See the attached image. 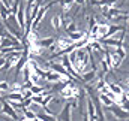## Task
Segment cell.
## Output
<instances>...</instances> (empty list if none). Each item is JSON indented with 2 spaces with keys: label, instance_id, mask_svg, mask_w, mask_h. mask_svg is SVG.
Listing matches in <instances>:
<instances>
[{
  "label": "cell",
  "instance_id": "d6986e66",
  "mask_svg": "<svg viewBox=\"0 0 129 121\" xmlns=\"http://www.w3.org/2000/svg\"><path fill=\"white\" fill-rule=\"evenodd\" d=\"M95 78H96V70H89V72H84V73H81V79L84 81V82H92V81H95Z\"/></svg>",
  "mask_w": 129,
  "mask_h": 121
},
{
  "label": "cell",
  "instance_id": "2e32d148",
  "mask_svg": "<svg viewBox=\"0 0 129 121\" xmlns=\"http://www.w3.org/2000/svg\"><path fill=\"white\" fill-rule=\"evenodd\" d=\"M87 33L86 31H81V30H75V31H71V33H68V36H69V39L75 43V42H78V40H81L84 36H86Z\"/></svg>",
  "mask_w": 129,
  "mask_h": 121
},
{
  "label": "cell",
  "instance_id": "5bb4252c",
  "mask_svg": "<svg viewBox=\"0 0 129 121\" xmlns=\"http://www.w3.org/2000/svg\"><path fill=\"white\" fill-rule=\"evenodd\" d=\"M38 43H39V46H42L44 49H50L54 43H56V40H54V37H45V39H39L38 40Z\"/></svg>",
  "mask_w": 129,
  "mask_h": 121
},
{
  "label": "cell",
  "instance_id": "4fadbf2b",
  "mask_svg": "<svg viewBox=\"0 0 129 121\" xmlns=\"http://www.w3.org/2000/svg\"><path fill=\"white\" fill-rule=\"evenodd\" d=\"M59 121H71V105L66 103L59 115Z\"/></svg>",
  "mask_w": 129,
  "mask_h": 121
},
{
  "label": "cell",
  "instance_id": "44dd1931",
  "mask_svg": "<svg viewBox=\"0 0 129 121\" xmlns=\"http://www.w3.org/2000/svg\"><path fill=\"white\" fill-rule=\"evenodd\" d=\"M122 30H125V27H123V26H110V29H108V33H107L105 39H107V37L114 36L116 33H119V31H122Z\"/></svg>",
  "mask_w": 129,
  "mask_h": 121
},
{
  "label": "cell",
  "instance_id": "5b68a950",
  "mask_svg": "<svg viewBox=\"0 0 129 121\" xmlns=\"http://www.w3.org/2000/svg\"><path fill=\"white\" fill-rule=\"evenodd\" d=\"M15 20H17V23H18V29L24 31V27H26V9H24L23 5H20L18 12L15 14Z\"/></svg>",
  "mask_w": 129,
  "mask_h": 121
},
{
  "label": "cell",
  "instance_id": "cb8c5ba5",
  "mask_svg": "<svg viewBox=\"0 0 129 121\" xmlns=\"http://www.w3.org/2000/svg\"><path fill=\"white\" fill-rule=\"evenodd\" d=\"M114 51H116V54H117V55H119V57H120L122 60H125V58H126V55H128V51H126V48H125V46L116 48Z\"/></svg>",
  "mask_w": 129,
  "mask_h": 121
},
{
  "label": "cell",
  "instance_id": "e575fe53",
  "mask_svg": "<svg viewBox=\"0 0 129 121\" xmlns=\"http://www.w3.org/2000/svg\"><path fill=\"white\" fill-rule=\"evenodd\" d=\"M2 42H3V36H0V48H2Z\"/></svg>",
  "mask_w": 129,
  "mask_h": 121
},
{
  "label": "cell",
  "instance_id": "ffe728a7",
  "mask_svg": "<svg viewBox=\"0 0 129 121\" xmlns=\"http://www.w3.org/2000/svg\"><path fill=\"white\" fill-rule=\"evenodd\" d=\"M99 102H101V105L105 106V108H110V106L114 105V102H113L107 94H101V96H99Z\"/></svg>",
  "mask_w": 129,
  "mask_h": 121
},
{
  "label": "cell",
  "instance_id": "ba28073f",
  "mask_svg": "<svg viewBox=\"0 0 129 121\" xmlns=\"http://www.w3.org/2000/svg\"><path fill=\"white\" fill-rule=\"evenodd\" d=\"M102 43H104L108 49H116V48L123 46V40H119V39H114V37H107V39H102Z\"/></svg>",
  "mask_w": 129,
  "mask_h": 121
},
{
  "label": "cell",
  "instance_id": "7c38bea8",
  "mask_svg": "<svg viewBox=\"0 0 129 121\" xmlns=\"http://www.w3.org/2000/svg\"><path fill=\"white\" fill-rule=\"evenodd\" d=\"M87 115L90 121H96V108L92 102V99H87Z\"/></svg>",
  "mask_w": 129,
  "mask_h": 121
},
{
  "label": "cell",
  "instance_id": "836d02e7",
  "mask_svg": "<svg viewBox=\"0 0 129 121\" xmlns=\"http://www.w3.org/2000/svg\"><path fill=\"white\" fill-rule=\"evenodd\" d=\"M125 84H126V87H128V88H129V76H128V78H126V79H125Z\"/></svg>",
  "mask_w": 129,
  "mask_h": 121
},
{
  "label": "cell",
  "instance_id": "9c48e42d",
  "mask_svg": "<svg viewBox=\"0 0 129 121\" xmlns=\"http://www.w3.org/2000/svg\"><path fill=\"white\" fill-rule=\"evenodd\" d=\"M6 99H8V102H9L11 105H12V103H23V102L26 100L21 91H11V93L6 96Z\"/></svg>",
  "mask_w": 129,
  "mask_h": 121
},
{
  "label": "cell",
  "instance_id": "30bf717a",
  "mask_svg": "<svg viewBox=\"0 0 129 121\" xmlns=\"http://www.w3.org/2000/svg\"><path fill=\"white\" fill-rule=\"evenodd\" d=\"M72 43H74V42H72L69 37H60V39L56 40L54 45H56V48H57L59 51H62V49H66V48H68L69 45H72Z\"/></svg>",
  "mask_w": 129,
  "mask_h": 121
},
{
  "label": "cell",
  "instance_id": "f1b7e54d",
  "mask_svg": "<svg viewBox=\"0 0 129 121\" xmlns=\"http://www.w3.org/2000/svg\"><path fill=\"white\" fill-rule=\"evenodd\" d=\"M0 91H9V84L6 81H0Z\"/></svg>",
  "mask_w": 129,
  "mask_h": 121
},
{
  "label": "cell",
  "instance_id": "74e56055",
  "mask_svg": "<svg viewBox=\"0 0 129 121\" xmlns=\"http://www.w3.org/2000/svg\"><path fill=\"white\" fill-rule=\"evenodd\" d=\"M32 121H41V120H38V118H35V120H32Z\"/></svg>",
  "mask_w": 129,
  "mask_h": 121
},
{
  "label": "cell",
  "instance_id": "277c9868",
  "mask_svg": "<svg viewBox=\"0 0 129 121\" xmlns=\"http://www.w3.org/2000/svg\"><path fill=\"white\" fill-rule=\"evenodd\" d=\"M44 79L45 81H48V82H68L66 79H64L62 75H59L57 72H54V70H45V75H44Z\"/></svg>",
  "mask_w": 129,
  "mask_h": 121
},
{
  "label": "cell",
  "instance_id": "4dcf8cb0",
  "mask_svg": "<svg viewBox=\"0 0 129 121\" xmlns=\"http://www.w3.org/2000/svg\"><path fill=\"white\" fill-rule=\"evenodd\" d=\"M2 2V6H5L8 11H9V8H11V0H0Z\"/></svg>",
  "mask_w": 129,
  "mask_h": 121
},
{
  "label": "cell",
  "instance_id": "603a6c76",
  "mask_svg": "<svg viewBox=\"0 0 129 121\" xmlns=\"http://www.w3.org/2000/svg\"><path fill=\"white\" fill-rule=\"evenodd\" d=\"M60 26H62V17H60V15H54V17L51 18V27H53L54 30H57Z\"/></svg>",
  "mask_w": 129,
  "mask_h": 121
},
{
  "label": "cell",
  "instance_id": "1f68e13d",
  "mask_svg": "<svg viewBox=\"0 0 129 121\" xmlns=\"http://www.w3.org/2000/svg\"><path fill=\"white\" fill-rule=\"evenodd\" d=\"M5 63H6V57L0 55V67H3V66H5Z\"/></svg>",
  "mask_w": 129,
  "mask_h": 121
},
{
  "label": "cell",
  "instance_id": "7402d4cb",
  "mask_svg": "<svg viewBox=\"0 0 129 121\" xmlns=\"http://www.w3.org/2000/svg\"><path fill=\"white\" fill-rule=\"evenodd\" d=\"M23 114H24V118H27V120H35V118H38V114L32 111L30 108H26V109H23Z\"/></svg>",
  "mask_w": 129,
  "mask_h": 121
},
{
  "label": "cell",
  "instance_id": "8992f818",
  "mask_svg": "<svg viewBox=\"0 0 129 121\" xmlns=\"http://www.w3.org/2000/svg\"><path fill=\"white\" fill-rule=\"evenodd\" d=\"M2 112H3L5 115H8L9 118H12V120H18L17 111H15V108H12V105H11L9 102H3V103H2Z\"/></svg>",
  "mask_w": 129,
  "mask_h": 121
},
{
  "label": "cell",
  "instance_id": "4316f807",
  "mask_svg": "<svg viewBox=\"0 0 129 121\" xmlns=\"http://www.w3.org/2000/svg\"><path fill=\"white\" fill-rule=\"evenodd\" d=\"M29 90L32 91L33 96H38V94H42V93H45V91H44V87H39V85H32Z\"/></svg>",
  "mask_w": 129,
  "mask_h": 121
},
{
  "label": "cell",
  "instance_id": "6da1fadb",
  "mask_svg": "<svg viewBox=\"0 0 129 121\" xmlns=\"http://www.w3.org/2000/svg\"><path fill=\"white\" fill-rule=\"evenodd\" d=\"M60 96L64 97V99H68V100L69 99H77L80 96V88L75 87V82L74 81H68L66 85L60 90Z\"/></svg>",
  "mask_w": 129,
  "mask_h": 121
},
{
  "label": "cell",
  "instance_id": "8fae6325",
  "mask_svg": "<svg viewBox=\"0 0 129 121\" xmlns=\"http://www.w3.org/2000/svg\"><path fill=\"white\" fill-rule=\"evenodd\" d=\"M107 87H108V90L111 91L113 94H116V96H123V93H125V90L122 88V85H119L116 82H107Z\"/></svg>",
  "mask_w": 129,
  "mask_h": 121
},
{
  "label": "cell",
  "instance_id": "52a82bcc",
  "mask_svg": "<svg viewBox=\"0 0 129 121\" xmlns=\"http://www.w3.org/2000/svg\"><path fill=\"white\" fill-rule=\"evenodd\" d=\"M110 111H111V112H113V115H114L116 118H119V120H128V118H129V112H128V111L122 109V108H120V106H117V105L110 106Z\"/></svg>",
  "mask_w": 129,
  "mask_h": 121
},
{
  "label": "cell",
  "instance_id": "d6a6232c",
  "mask_svg": "<svg viewBox=\"0 0 129 121\" xmlns=\"http://www.w3.org/2000/svg\"><path fill=\"white\" fill-rule=\"evenodd\" d=\"M74 3H77V5H80V6H83V5L86 3V0H75Z\"/></svg>",
  "mask_w": 129,
  "mask_h": 121
},
{
  "label": "cell",
  "instance_id": "3957f363",
  "mask_svg": "<svg viewBox=\"0 0 129 121\" xmlns=\"http://www.w3.org/2000/svg\"><path fill=\"white\" fill-rule=\"evenodd\" d=\"M50 6H51V5H47V6H41V8H39V11H38V14H36V17H35V20L32 21V27L33 29H38V27H39V24L42 23L45 14H47L48 9H50Z\"/></svg>",
  "mask_w": 129,
  "mask_h": 121
},
{
  "label": "cell",
  "instance_id": "f35d334b",
  "mask_svg": "<svg viewBox=\"0 0 129 121\" xmlns=\"http://www.w3.org/2000/svg\"><path fill=\"white\" fill-rule=\"evenodd\" d=\"M0 8H2V6H0Z\"/></svg>",
  "mask_w": 129,
  "mask_h": 121
},
{
  "label": "cell",
  "instance_id": "e0dca14e",
  "mask_svg": "<svg viewBox=\"0 0 129 121\" xmlns=\"http://www.w3.org/2000/svg\"><path fill=\"white\" fill-rule=\"evenodd\" d=\"M108 29H110V24H107V23H99L98 37H99V39H105V36H107V33H108Z\"/></svg>",
  "mask_w": 129,
  "mask_h": 121
},
{
  "label": "cell",
  "instance_id": "83f0119b",
  "mask_svg": "<svg viewBox=\"0 0 129 121\" xmlns=\"http://www.w3.org/2000/svg\"><path fill=\"white\" fill-rule=\"evenodd\" d=\"M117 0H98V5H108V6H113Z\"/></svg>",
  "mask_w": 129,
  "mask_h": 121
},
{
  "label": "cell",
  "instance_id": "7a4b0ae2",
  "mask_svg": "<svg viewBox=\"0 0 129 121\" xmlns=\"http://www.w3.org/2000/svg\"><path fill=\"white\" fill-rule=\"evenodd\" d=\"M53 96L51 94H45V93H42V94H38V96H33L32 97V102L33 103H36V105H39V106H47L50 102H53Z\"/></svg>",
  "mask_w": 129,
  "mask_h": 121
},
{
  "label": "cell",
  "instance_id": "9a60e30c",
  "mask_svg": "<svg viewBox=\"0 0 129 121\" xmlns=\"http://www.w3.org/2000/svg\"><path fill=\"white\" fill-rule=\"evenodd\" d=\"M44 48L42 46H39V43L36 42V43H32L30 46H29V55H42L44 54Z\"/></svg>",
  "mask_w": 129,
  "mask_h": 121
},
{
  "label": "cell",
  "instance_id": "8d00e7d4",
  "mask_svg": "<svg viewBox=\"0 0 129 121\" xmlns=\"http://www.w3.org/2000/svg\"><path fill=\"white\" fill-rule=\"evenodd\" d=\"M21 121H30V120H27V118H23V120H21Z\"/></svg>",
  "mask_w": 129,
  "mask_h": 121
},
{
  "label": "cell",
  "instance_id": "d590c367",
  "mask_svg": "<svg viewBox=\"0 0 129 121\" xmlns=\"http://www.w3.org/2000/svg\"><path fill=\"white\" fill-rule=\"evenodd\" d=\"M126 23H128V26H129V17H128V18H126Z\"/></svg>",
  "mask_w": 129,
  "mask_h": 121
},
{
  "label": "cell",
  "instance_id": "d4e9b609",
  "mask_svg": "<svg viewBox=\"0 0 129 121\" xmlns=\"http://www.w3.org/2000/svg\"><path fill=\"white\" fill-rule=\"evenodd\" d=\"M38 120H41V121H57L54 115H48V114H38Z\"/></svg>",
  "mask_w": 129,
  "mask_h": 121
},
{
  "label": "cell",
  "instance_id": "ac0fdd59",
  "mask_svg": "<svg viewBox=\"0 0 129 121\" xmlns=\"http://www.w3.org/2000/svg\"><path fill=\"white\" fill-rule=\"evenodd\" d=\"M110 55H111V67L113 69H117V67H120V64H122V58L116 54V51H110Z\"/></svg>",
  "mask_w": 129,
  "mask_h": 121
},
{
  "label": "cell",
  "instance_id": "f546056e",
  "mask_svg": "<svg viewBox=\"0 0 129 121\" xmlns=\"http://www.w3.org/2000/svg\"><path fill=\"white\" fill-rule=\"evenodd\" d=\"M64 29H66V31H68V33H71V31H75V30H77V26L72 23V24H69V26H68V27H64Z\"/></svg>",
  "mask_w": 129,
  "mask_h": 121
},
{
  "label": "cell",
  "instance_id": "484cf974",
  "mask_svg": "<svg viewBox=\"0 0 129 121\" xmlns=\"http://www.w3.org/2000/svg\"><path fill=\"white\" fill-rule=\"evenodd\" d=\"M59 2H60V5H62L63 11L66 12V11H69V9H71V6L74 5V2H75V0H59Z\"/></svg>",
  "mask_w": 129,
  "mask_h": 121
}]
</instances>
